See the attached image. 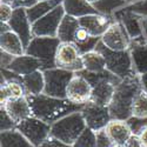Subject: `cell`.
<instances>
[{
	"label": "cell",
	"instance_id": "obj_41",
	"mask_svg": "<svg viewBox=\"0 0 147 147\" xmlns=\"http://www.w3.org/2000/svg\"><path fill=\"white\" fill-rule=\"evenodd\" d=\"M140 77V84H141V90L147 94V72L144 74L139 76Z\"/></svg>",
	"mask_w": 147,
	"mask_h": 147
},
{
	"label": "cell",
	"instance_id": "obj_45",
	"mask_svg": "<svg viewBox=\"0 0 147 147\" xmlns=\"http://www.w3.org/2000/svg\"><path fill=\"white\" fill-rule=\"evenodd\" d=\"M111 147H127L126 144H113Z\"/></svg>",
	"mask_w": 147,
	"mask_h": 147
},
{
	"label": "cell",
	"instance_id": "obj_24",
	"mask_svg": "<svg viewBox=\"0 0 147 147\" xmlns=\"http://www.w3.org/2000/svg\"><path fill=\"white\" fill-rule=\"evenodd\" d=\"M61 4H63V0H45V1H38L33 6H31L30 8H27L26 13H27L30 21L33 24L38 19L48 14L51 11H53L55 7L60 6Z\"/></svg>",
	"mask_w": 147,
	"mask_h": 147
},
{
	"label": "cell",
	"instance_id": "obj_44",
	"mask_svg": "<svg viewBox=\"0 0 147 147\" xmlns=\"http://www.w3.org/2000/svg\"><path fill=\"white\" fill-rule=\"evenodd\" d=\"M127 5H131V4H136L138 1H141V0H125Z\"/></svg>",
	"mask_w": 147,
	"mask_h": 147
},
{
	"label": "cell",
	"instance_id": "obj_36",
	"mask_svg": "<svg viewBox=\"0 0 147 147\" xmlns=\"http://www.w3.org/2000/svg\"><path fill=\"white\" fill-rule=\"evenodd\" d=\"M112 145L113 142L107 136L105 129L96 132V147H111Z\"/></svg>",
	"mask_w": 147,
	"mask_h": 147
},
{
	"label": "cell",
	"instance_id": "obj_25",
	"mask_svg": "<svg viewBox=\"0 0 147 147\" xmlns=\"http://www.w3.org/2000/svg\"><path fill=\"white\" fill-rule=\"evenodd\" d=\"M0 147H35L33 146L18 129L1 132Z\"/></svg>",
	"mask_w": 147,
	"mask_h": 147
},
{
	"label": "cell",
	"instance_id": "obj_26",
	"mask_svg": "<svg viewBox=\"0 0 147 147\" xmlns=\"http://www.w3.org/2000/svg\"><path fill=\"white\" fill-rule=\"evenodd\" d=\"M84 61V67L88 72H101L106 69V60L102 53L98 50L90 51L81 55Z\"/></svg>",
	"mask_w": 147,
	"mask_h": 147
},
{
	"label": "cell",
	"instance_id": "obj_32",
	"mask_svg": "<svg viewBox=\"0 0 147 147\" xmlns=\"http://www.w3.org/2000/svg\"><path fill=\"white\" fill-rule=\"evenodd\" d=\"M7 86V90L9 92V95H11V99L13 98H21V96H25L26 95V91H25V87L21 82H18V81H9L6 84Z\"/></svg>",
	"mask_w": 147,
	"mask_h": 147
},
{
	"label": "cell",
	"instance_id": "obj_4",
	"mask_svg": "<svg viewBox=\"0 0 147 147\" xmlns=\"http://www.w3.org/2000/svg\"><path fill=\"white\" fill-rule=\"evenodd\" d=\"M87 128L81 112H74L65 115L51 125V136L72 146Z\"/></svg>",
	"mask_w": 147,
	"mask_h": 147
},
{
	"label": "cell",
	"instance_id": "obj_29",
	"mask_svg": "<svg viewBox=\"0 0 147 147\" xmlns=\"http://www.w3.org/2000/svg\"><path fill=\"white\" fill-rule=\"evenodd\" d=\"M132 117L147 118V94L141 90L133 101Z\"/></svg>",
	"mask_w": 147,
	"mask_h": 147
},
{
	"label": "cell",
	"instance_id": "obj_14",
	"mask_svg": "<svg viewBox=\"0 0 147 147\" xmlns=\"http://www.w3.org/2000/svg\"><path fill=\"white\" fill-rule=\"evenodd\" d=\"M8 24L11 26V31H13L21 39L24 46L26 48L34 38L32 32V22L27 17L26 8L14 9V13L12 16L11 20L8 21Z\"/></svg>",
	"mask_w": 147,
	"mask_h": 147
},
{
	"label": "cell",
	"instance_id": "obj_40",
	"mask_svg": "<svg viewBox=\"0 0 147 147\" xmlns=\"http://www.w3.org/2000/svg\"><path fill=\"white\" fill-rule=\"evenodd\" d=\"M126 146L127 147H142L141 144H140V140H139L138 136H134V134L128 139V141L126 142Z\"/></svg>",
	"mask_w": 147,
	"mask_h": 147
},
{
	"label": "cell",
	"instance_id": "obj_10",
	"mask_svg": "<svg viewBox=\"0 0 147 147\" xmlns=\"http://www.w3.org/2000/svg\"><path fill=\"white\" fill-rule=\"evenodd\" d=\"M82 54L79 52L77 46L71 42H60L55 54V66L71 72L78 73L84 67Z\"/></svg>",
	"mask_w": 147,
	"mask_h": 147
},
{
	"label": "cell",
	"instance_id": "obj_39",
	"mask_svg": "<svg viewBox=\"0 0 147 147\" xmlns=\"http://www.w3.org/2000/svg\"><path fill=\"white\" fill-rule=\"evenodd\" d=\"M138 138L140 140V144L142 147H147V126H145L141 132L138 134Z\"/></svg>",
	"mask_w": 147,
	"mask_h": 147
},
{
	"label": "cell",
	"instance_id": "obj_23",
	"mask_svg": "<svg viewBox=\"0 0 147 147\" xmlns=\"http://www.w3.org/2000/svg\"><path fill=\"white\" fill-rule=\"evenodd\" d=\"M22 85L25 87L26 95H40L45 90V76L44 71L39 69L31 74L22 77Z\"/></svg>",
	"mask_w": 147,
	"mask_h": 147
},
{
	"label": "cell",
	"instance_id": "obj_13",
	"mask_svg": "<svg viewBox=\"0 0 147 147\" xmlns=\"http://www.w3.org/2000/svg\"><path fill=\"white\" fill-rule=\"evenodd\" d=\"M91 96H92L91 84L85 77H82L79 73H76L67 86L66 98L74 104L85 105L88 101H91Z\"/></svg>",
	"mask_w": 147,
	"mask_h": 147
},
{
	"label": "cell",
	"instance_id": "obj_37",
	"mask_svg": "<svg viewBox=\"0 0 147 147\" xmlns=\"http://www.w3.org/2000/svg\"><path fill=\"white\" fill-rule=\"evenodd\" d=\"M39 147H72V146H69V145L63 142L61 140H59V139L50 136Z\"/></svg>",
	"mask_w": 147,
	"mask_h": 147
},
{
	"label": "cell",
	"instance_id": "obj_17",
	"mask_svg": "<svg viewBox=\"0 0 147 147\" xmlns=\"http://www.w3.org/2000/svg\"><path fill=\"white\" fill-rule=\"evenodd\" d=\"M0 106H3L7 113L11 115V118L13 119L17 125L19 122L24 121L25 119L32 117V109L31 105L28 102L27 96H21V98H13V99H8L6 102L1 104Z\"/></svg>",
	"mask_w": 147,
	"mask_h": 147
},
{
	"label": "cell",
	"instance_id": "obj_8",
	"mask_svg": "<svg viewBox=\"0 0 147 147\" xmlns=\"http://www.w3.org/2000/svg\"><path fill=\"white\" fill-rule=\"evenodd\" d=\"M16 129H18L35 147H39L51 136V125L33 115L19 122Z\"/></svg>",
	"mask_w": 147,
	"mask_h": 147
},
{
	"label": "cell",
	"instance_id": "obj_42",
	"mask_svg": "<svg viewBox=\"0 0 147 147\" xmlns=\"http://www.w3.org/2000/svg\"><path fill=\"white\" fill-rule=\"evenodd\" d=\"M141 28H142V36L147 44V18H141Z\"/></svg>",
	"mask_w": 147,
	"mask_h": 147
},
{
	"label": "cell",
	"instance_id": "obj_31",
	"mask_svg": "<svg viewBox=\"0 0 147 147\" xmlns=\"http://www.w3.org/2000/svg\"><path fill=\"white\" fill-rule=\"evenodd\" d=\"M16 128H17V122L11 118V115L7 113V111L3 106H0V132H6Z\"/></svg>",
	"mask_w": 147,
	"mask_h": 147
},
{
	"label": "cell",
	"instance_id": "obj_22",
	"mask_svg": "<svg viewBox=\"0 0 147 147\" xmlns=\"http://www.w3.org/2000/svg\"><path fill=\"white\" fill-rule=\"evenodd\" d=\"M0 50L9 54H13L14 57H19L26 53V48L21 39L13 31H8L0 34Z\"/></svg>",
	"mask_w": 147,
	"mask_h": 147
},
{
	"label": "cell",
	"instance_id": "obj_19",
	"mask_svg": "<svg viewBox=\"0 0 147 147\" xmlns=\"http://www.w3.org/2000/svg\"><path fill=\"white\" fill-rule=\"evenodd\" d=\"M105 132L113 144H126L133 136L127 120L112 119L105 127Z\"/></svg>",
	"mask_w": 147,
	"mask_h": 147
},
{
	"label": "cell",
	"instance_id": "obj_12",
	"mask_svg": "<svg viewBox=\"0 0 147 147\" xmlns=\"http://www.w3.org/2000/svg\"><path fill=\"white\" fill-rule=\"evenodd\" d=\"M132 39L119 20H114L111 26L107 28L105 34L101 36V42L112 51H127L129 50Z\"/></svg>",
	"mask_w": 147,
	"mask_h": 147
},
{
	"label": "cell",
	"instance_id": "obj_47",
	"mask_svg": "<svg viewBox=\"0 0 147 147\" xmlns=\"http://www.w3.org/2000/svg\"><path fill=\"white\" fill-rule=\"evenodd\" d=\"M38 1H45V0H38Z\"/></svg>",
	"mask_w": 147,
	"mask_h": 147
},
{
	"label": "cell",
	"instance_id": "obj_38",
	"mask_svg": "<svg viewBox=\"0 0 147 147\" xmlns=\"http://www.w3.org/2000/svg\"><path fill=\"white\" fill-rule=\"evenodd\" d=\"M14 55L13 54H9L5 51H1L0 50V61H1V68H7L11 64L12 61L14 60Z\"/></svg>",
	"mask_w": 147,
	"mask_h": 147
},
{
	"label": "cell",
	"instance_id": "obj_18",
	"mask_svg": "<svg viewBox=\"0 0 147 147\" xmlns=\"http://www.w3.org/2000/svg\"><path fill=\"white\" fill-rule=\"evenodd\" d=\"M113 17L117 20L122 22V25L125 26L131 39H137V38L142 36V28H141V18L142 17L133 13V12H131L126 7L118 9Z\"/></svg>",
	"mask_w": 147,
	"mask_h": 147
},
{
	"label": "cell",
	"instance_id": "obj_2",
	"mask_svg": "<svg viewBox=\"0 0 147 147\" xmlns=\"http://www.w3.org/2000/svg\"><path fill=\"white\" fill-rule=\"evenodd\" d=\"M141 91L140 77L133 76L122 79L115 87L112 100L108 105L112 119L128 120L132 117L133 101Z\"/></svg>",
	"mask_w": 147,
	"mask_h": 147
},
{
	"label": "cell",
	"instance_id": "obj_35",
	"mask_svg": "<svg viewBox=\"0 0 147 147\" xmlns=\"http://www.w3.org/2000/svg\"><path fill=\"white\" fill-rule=\"evenodd\" d=\"M14 13V8L9 6L8 4L0 3V21L1 22H8Z\"/></svg>",
	"mask_w": 147,
	"mask_h": 147
},
{
	"label": "cell",
	"instance_id": "obj_27",
	"mask_svg": "<svg viewBox=\"0 0 147 147\" xmlns=\"http://www.w3.org/2000/svg\"><path fill=\"white\" fill-rule=\"evenodd\" d=\"M80 25L79 20L74 17H71V16H65L63 21H61L59 30H58V35L57 38L61 41V42H69L71 38H72V34L77 30V27Z\"/></svg>",
	"mask_w": 147,
	"mask_h": 147
},
{
	"label": "cell",
	"instance_id": "obj_46",
	"mask_svg": "<svg viewBox=\"0 0 147 147\" xmlns=\"http://www.w3.org/2000/svg\"><path fill=\"white\" fill-rule=\"evenodd\" d=\"M87 1H90L91 4H94V3H96V1H99V0H87Z\"/></svg>",
	"mask_w": 147,
	"mask_h": 147
},
{
	"label": "cell",
	"instance_id": "obj_30",
	"mask_svg": "<svg viewBox=\"0 0 147 147\" xmlns=\"http://www.w3.org/2000/svg\"><path fill=\"white\" fill-rule=\"evenodd\" d=\"M72 147H96V133L87 127Z\"/></svg>",
	"mask_w": 147,
	"mask_h": 147
},
{
	"label": "cell",
	"instance_id": "obj_20",
	"mask_svg": "<svg viewBox=\"0 0 147 147\" xmlns=\"http://www.w3.org/2000/svg\"><path fill=\"white\" fill-rule=\"evenodd\" d=\"M7 68L24 77V76L31 74V73H33L35 71L41 69L42 64L39 59H36V58L25 53L22 55L16 57L14 60L12 61V64Z\"/></svg>",
	"mask_w": 147,
	"mask_h": 147
},
{
	"label": "cell",
	"instance_id": "obj_33",
	"mask_svg": "<svg viewBox=\"0 0 147 147\" xmlns=\"http://www.w3.org/2000/svg\"><path fill=\"white\" fill-rule=\"evenodd\" d=\"M125 7L142 18H147V0H141V1H138L136 4L126 5Z\"/></svg>",
	"mask_w": 147,
	"mask_h": 147
},
{
	"label": "cell",
	"instance_id": "obj_1",
	"mask_svg": "<svg viewBox=\"0 0 147 147\" xmlns=\"http://www.w3.org/2000/svg\"><path fill=\"white\" fill-rule=\"evenodd\" d=\"M31 105L32 115L52 125L57 120L71 113L79 112L84 105L69 101L67 98H55L46 94L26 95Z\"/></svg>",
	"mask_w": 147,
	"mask_h": 147
},
{
	"label": "cell",
	"instance_id": "obj_5",
	"mask_svg": "<svg viewBox=\"0 0 147 147\" xmlns=\"http://www.w3.org/2000/svg\"><path fill=\"white\" fill-rule=\"evenodd\" d=\"M95 50H98L106 60V69L112 72L113 74L119 77L120 79H125L128 77L136 76V72L133 68L132 59L129 51H112L107 48L101 40L96 45Z\"/></svg>",
	"mask_w": 147,
	"mask_h": 147
},
{
	"label": "cell",
	"instance_id": "obj_16",
	"mask_svg": "<svg viewBox=\"0 0 147 147\" xmlns=\"http://www.w3.org/2000/svg\"><path fill=\"white\" fill-rule=\"evenodd\" d=\"M129 54L133 68L137 76H141L147 72V44L144 36L132 39L129 46Z\"/></svg>",
	"mask_w": 147,
	"mask_h": 147
},
{
	"label": "cell",
	"instance_id": "obj_6",
	"mask_svg": "<svg viewBox=\"0 0 147 147\" xmlns=\"http://www.w3.org/2000/svg\"><path fill=\"white\" fill-rule=\"evenodd\" d=\"M60 40L52 36H34L26 47V54L39 59L42 64L41 71L51 69L55 66V54Z\"/></svg>",
	"mask_w": 147,
	"mask_h": 147
},
{
	"label": "cell",
	"instance_id": "obj_3",
	"mask_svg": "<svg viewBox=\"0 0 147 147\" xmlns=\"http://www.w3.org/2000/svg\"><path fill=\"white\" fill-rule=\"evenodd\" d=\"M78 73L86 78L91 84L92 86L91 101L104 106L109 105L115 87L122 80L115 74H113L112 72H109L108 69L101 72H88L86 69H82Z\"/></svg>",
	"mask_w": 147,
	"mask_h": 147
},
{
	"label": "cell",
	"instance_id": "obj_7",
	"mask_svg": "<svg viewBox=\"0 0 147 147\" xmlns=\"http://www.w3.org/2000/svg\"><path fill=\"white\" fill-rule=\"evenodd\" d=\"M76 73L64 68L54 67L51 69L44 71L45 76V90L44 94L55 96V98H66V91L69 81L74 77Z\"/></svg>",
	"mask_w": 147,
	"mask_h": 147
},
{
	"label": "cell",
	"instance_id": "obj_15",
	"mask_svg": "<svg viewBox=\"0 0 147 147\" xmlns=\"http://www.w3.org/2000/svg\"><path fill=\"white\" fill-rule=\"evenodd\" d=\"M80 26L86 31L90 35L94 38H100L105 34L107 28L111 26V24L115 20L114 17H107L101 13L88 14L78 19Z\"/></svg>",
	"mask_w": 147,
	"mask_h": 147
},
{
	"label": "cell",
	"instance_id": "obj_43",
	"mask_svg": "<svg viewBox=\"0 0 147 147\" xmlns=\"http://www.w3.org/2000/svg\"><path fill=\"white\" fill-rule=\"evenodd\" d=\"M11 31V26L8 22H1L0 21V34L1 33H5V32H8Z\"/></svg>",
	"mask_w": 147,
	"mask_h": 147
},
{
	"label": "cell",
	"instance_id": "obj_11",
	"mask_svg": "<svg viewBox=\"0 0 147 147\" xmlns=\"http://www.w3.org/2000/svg\"><path fill=\"white\" fill-rule=\"evenodd\" d=\"M80 112L85 119L86 126L95 133L105 129L107 124L112 120L108 106L99 105L93 101H88L87 104H85Z\"/></svg>",
	"mask_w": 147,
	"mask_h": 147
},
{
	"label": "cell",
	"instance_id": "obj_21",
	"mask_svg": "<svg viewBox=\"0 0 147 147\" xmlns=\"http://www.w3.org/2000/svg\"><path fill=\"white\" fill-rule=\"evenodd\" d=\"M63 6L67 16L74 17L77 19L88 14L99 13L93 4L87 0H63Z\"/></svg>",
	"mask_w": 147,
	"mask_h": 147
},
{
	"label": "cell",
	"instance_id": "obj_9",
	"mask_svg": "<svg viewBox=\"0 0 147 147\" xmlns=\"http://www.w3.org/2000/svg\"><path fill=\"white\" fill-rule=\"evenodd\" d=\"M66 16V12L64 6L61 4L60 6L55 7L48 14L44 16L42 18L38 19L32 24V32L34 36H52L57 38L58 30L64 17Z\"/></svg>",
	"mask_w": 147,
	"mask_h": 147
},
{
	"label": "cell",
	"instance_id": "obj_28",
	"mask_svg": "<svg viewBox=\"0 0 147 147\" xmlns=\"http://www.w3.org/2000/svg\"><path fill=\"white\" fill-rule=\"evenodd\" d=\"M126 5L127 4L125 0H99V1L93 4V6L99 13L107 17H113L118 9L125 7Z\"/></svg>",
	"mask_w": 147,
	"mask_h": 147
},
{
	"label": "cell",
	"instance_id": "obj_34",
	"mask_svg": "<svg viewBox=\"0 0 147 147\" xmlns=\"http://www.w3.org/2000/svg\"><path fill=\"white\" fill-rule=\"evenodd\" d=\"M1 3L8 4L14 9H18V8H26L27 9L31 6H33L34 4L38 3V0H1Z\"/></svg>",
	"mask_w": 147,
	"mask_h": 147
}]
</instances>
